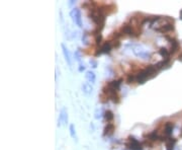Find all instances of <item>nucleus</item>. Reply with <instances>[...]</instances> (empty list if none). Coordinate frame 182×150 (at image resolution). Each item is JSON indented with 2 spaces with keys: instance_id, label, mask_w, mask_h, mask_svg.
Listing matches in <instances>:
<instances>
[{
  "instance_id": "f257e3e1",
  "label": "nucleus",
  "mask_w": 182,
  "mask_h": 150,
  "mask_svg": "<svg viewBox=\"0 0 182 150\" xmlns=\"http://www.w3.org/2000/svg\"><path fill=\"white\" fill-rule=\"evenodd\" d=\"M158 68L156 65H149L145 69H143L139 72L138 74H136V82H138L139 84H144L148 79L153 78L154 76H156L158 73Z\"/></svg>"
},
{
  "instance_id": "9d476101",
  "label": "nucleus",
  "mask_w": 182,
  "mask_h": 150,
  "mask_svg": "<svg viewBox=\"0 0 182 150\" xmlns=\"http://www.w3.org/2000/svg\"><path fill=\"white\" fill-rule=\"evenodd\" d=\"M157 32H162V34H166V32H173L174 31V22H168V23H165L164 26H160L159 29H156Z\"/></svg>"
},
{
  "instance_id": "cd10ccee",
  "label": "nucleus",
  "mask_w": 182,
  "mask_h": 150,
  "mask_svg": "<svg viewBox=\"0 0 182 150\" xmlns=\"http://www.w3.org/2000/svg\"><path fill=\"white\" fill-rule=\"evenodd\" d=\"M178 60H179V61H182V54H181V55H179Z\"/></svg>"
},
{
  "instance_id": "f8f14e48",
  "label": "nucleus",
  "mask_w": 182,
  "mask_h": 150,
  "mask_svg": "<svg viewBox=\"0 0 182 150\" xmlns=\"http://www.w3.org/2000/svg\"><path fill=\"white\" fill-rule=\"evenodd\" d=\"M61 47H62V51H63V55H64V58H65L66 62L68 63L69 66L72 65V61H71V55H70V52L68 50V48L66 47L65 44H61Z\"/></svg>"
},
{
  "instance_id": "4be33fe9",
  "label": "nucleus",
  "mask_w": 182,
  "mask_h": 150,
  "mask_svg": "<svg viewBox=\"0 0 182 150\" xmlns=\"http://www.w3.org/2000/svg\"><path fill=\"white\" fill-rule=\"evenodd\" d=\"M74 57H75V60H76V61H77L78 63H81V62H82V60H81V54H80V51H79V50L75 51Z\"/></svg>"
},
{
  "instance_id": "f03ea898",
  "label": "nucleus",
  "mask_w": 182,
  "mask_h": 150,
  "mask_svg": "<svg viewBox=\"0 0 182 150\" xmlns=\"http://www.w3.org/2000/svg\"><path fill=\"white\" fill-rule=\"evenodd\" d=\"M133 53L135 54L136 57L141 59H144V60H149L151 58V54L146 51L144 48L140 45H133Z\"/></svg>"
},
{
  "instance_id": "2eb2a0df",
  "label": "nucleus",
  "mask_w": 182,
  "mask_h": 150,
  "mask_svg": "<svg viewBox=\"0 0 182 150\" xmlns=\"http://www.w3.org/2000/svg\"><path fill=\"white\" fill-rule=\"evenodd\" d=\"M176 140L175 138H168L166 140V150H173L174 149V146L176 144Z\"/></svg>"
},
{
  "instance_id": "c85d7f7f",
  "label": "nucleus",
  "mask_w": 182,
  "mask_h": 150,
  "mask_svg": "<svg viewBox=\"0 0 182 150\" xmlns=\"http://www.w3.org/2000/svg\"><path fill=\"white\" fill-rule=\"evenodd\" d=\"M180 19L182 20V9L180 10Z\"/></svg>"
},
{
  "instance_id": "dca6fc26",
  "label": "nucleus",
  "mask_w": 182,
  "mask_h": 150,
  "mask_svg": "<svg viewBox=\"0 0 182 150\" xmlns=\"http://www.w3.org/2000/svg\"><path fill=\"white\" fill-rule=\"evenodd\" d=\"M82 90H83V92L85 94H90L91 92H92V90H93V87H92V85H91L90 83L84 82L83 84H82Z\"/></svg>"
},
{
  "instance_id": "7ed1b4c3",
  "label": "nucleus",
  "mask_w": 182,
  "mask_h": 150,
  "mask_svg": "<svg viewBox=\"0 0 182 150\" xmlns=\"http://www.w3.org/2000/svg\"><path fill=\"white\" fill-rule=\"evenodd\" d=\"M126 147L129 150H142L143 144L133 136H129L127 142H126Z\"/></svg>"
},
{
  "instance_id": "a211bd4d",
  "label": "nucleus",
  "mask_w": 182,
  "mask_h": 150,
  "mask_svg": "<svg viewBox=\"0 0 182 150\" xmlns=\"http://www.w3.org/2000/svg\"><path fill=\"white\" fill-rule=\"evenodd\" d=\"M104 119H105V121L108 122V123L112 122V121H113V119H114L113 113H112L111 111H109V110L105 111V113H104Z\"/></svg>"
},
{
  "instance_id": "6ab92c4d",
  "label": "nucleus",
  "mask_w": 182,
  "mask_h": 150,
  "mask_svg": "<svg viewBox=\"0 0 182 150\" xmlns=\"http://www.w3.org/2000/svg\"><path fill=\"white\" fill-rule=\"evenodd\" d=\"M69 131H70V135H71V137L74 139V141H76L77 142V135H76V130H75V126L73 125V124H71L70 125V127H69Z\"/></svg>"
},
{
  "instance_id": "aec40b11",
  "label": "nucleus",
  "mask_w": 182,
  "mask_h": 150,
  "mask_svg": "<svg viewBox=\"0 0 182 150\" xmlns=\"http://www.w3.org/2000/svg\"><path fill=\"white\" fill-rule=\"evenodd\" d=\"M104 113L105 112H103L102 109H97L95 112H94V118H95L96 120L101 119L102 117H104Z\"/></svg>"
},
{
  "instance_id": "6e6552de",
  "label": "nucleus",
  "mask_w": 182,
  "mask_h": 150,
  "mask_svg": "<svg viewBox=\"0 0 182 150\" xmlns=\"http://www.w3.org/2000/svg\"><path fill=\"white\" fill-rule=\"evenodd\" d=\"M111 49H112L111 42H105V43L100 47V49L95 53V55L97 56V55H100V54H108L110 53Z\"/></svg>"
},
{
  "instance_id": "9b49d317",
  "label": "nucleus",
  "mask_w": 182,
  "mask_h": 150,
  "mask_svg": "<svg viewBox=\"0 0 182 150\" xmlns=\"http://www.w3.org/2000/svg\"><path fill=\"white\" fill-rule=\"evenodd\" d=\"M121 81L123 79H118V80H111V81H108L106 83V87L110 88V89H113V90H116L118 91L120 90V84H121Z\"/></svg>"
},
{
  "instance_id": "a878e982",
  "label": "nucleus",
  "mask_w": 182,
  "mask_h": 150,
  "mask_svg": "<svg viewBox=\"0 0 182 150\" xmlns=\"http://www.w3.org/2000/svg\"><path fill=\"white\" fill-rule=\"evenodd\" d=\"M85 70V65L83 64V63H79V68H78V71L79 72H83Z\"/></svg>"
},
{
  "instance_id": "5701e85b",
  "label": "nucleus",
  "mask_w": 182,
  "mask_h": 150,
  "mask_svg": "<svg viewBox=\"0 0 182 150\" xmlns=\"http://www.w3.org/2000/svg\"><path fill=\"white\" fill-rule=\"evenodd\" d=\"M89 64H90V66H91V67H92V68H96V67H97V65H98V63H97L96 60H94V59H90Z\"/></svg>"
},
{
  "instance_id": "bb28decb",
  "label": "nucleus",
  "mask_w": 182,
  "mask_h": 150,
  "mask_svg": "<svg viewBox=\"0 0 182 150\" xmlns=\"http://www.w3.org/2000/svg\"><path fill=\"white\" fill-rule=\"evenodd\" d=\"M75 2H76V1H74V0H71V1L69 2V5H70V6H72V5L75 3Z\"/></svg>"
},
{
  "instance_id": "ddd939ff",
  "label": "nucleus",
  "mask_w": 182,
  "mask_h": 150,
  "mask_svg": "<svg viewBox=\"0 0 182 150\" xmlns=\"http://www.w3.org/2000/svg\"><path fill=\"white\" fill-rule=\"evenodd\" d=\"M115 127L112 123H107V125L105 126L104 130H103V136H111L114 133Z\"/></svg>"
},
{
  "instance_id": "c756f323",
  "label": "nucleus",
  "mask_w": 182,
  "mask_h": 150,
  "mask_svg": "<svg viewBox=\"0 0 182 150\" xmlns=\"http://www.w3.org/2000/svg\"><path fill=\"white\" fill-rule=\"evenodd\" d=\"M181 131H182V130H181ZM181 136H182V133H181Z\"/></svg>"
},
{
  "instance_id": "1a4fd4ad",
  "label": "nucleus",
  "mask_w": 182,
  "mask_h": 150,
  "mask_svg": "<svg viewBox=\"0 0 182 150\" xmlns=\"http://www.w3.org/2000/svg\"><path fill=\"white\" fill-rule=\"evenodd\" d=\"M173 130H174V124L171 122H167L164 125V134H165V137L168 139V138H171L172 134H173Z\"/></svg>"
},
{
  "instance_id": "39448f33",
  "label": "nucleus",
  "mask_w": 182,
  "mask_h": 150,
  "mask_svg": "<svg viewBox=\"0 0 182 150\" xmlns=\"http://www.w3.org/2000/svg\"><path fill=\"white\" fill-rule=\"evenodd\" d=\"M70 17L73 20V22L75 23L76 26H79V28H82V17H81V11L79 8H73V9L70 11Z\"/></svg>"
},
{
  "instance_id": "4468645a",
  "label": "nucleus",
  "mask_w": 182,
  "mask_h": 150,
  "mask_svg": "<svg viewBox=\"0 0 182 150\" xmlns=\"http://www.w3.org/2000/svg\"><path fill=\"white\" fill-rule=\"evenodd\" d=\"M85 78H86L87 82L90 83V84H94L95 83V80H96V76H95V73L93 71H87L86 74H85Z\"/></svg>"
},
{
  "instance_id": "f3484780",
  "label": "nucleus",
  "mask_w": 182,
  "mask_h": 150,
  "mask_svg": "<svg viewBox=\"0 0 182 150\" xmlns=\"http://www.w3.org/2000/svg\"><path fill=\"white\" fill-rule=\"evenodd\" d=\"M158 53H159L164 59L170 58V51L167 50L165 47H161L160 49H159V51H158Z\"/></svg>"
},
{
  "instance_id": "412c9836",
  "label": "nucleus",
  "mask_w": 182,
  "mask_h": 150,
  "mask_svg": "<svg viewBox=\"0 0 182 150\" xmlns=\"http://www.w3.org/2000/svg\"><path fill=\"white\" fill-rule=\"evenodd\" d=\"M135 81H136V75H133V74H129V75H127L126 83L130 84V83H133V82H135Z\"/></svg>"
},
{
  "instance_id": "423d86ee",
  "label": "nucleus",
  "mask_w": 182,
  "mask_h": 150,
  "mask_svg": "<svg viewBox=\"0 0 182 150\" xmlns=\"http://www.w3.org/2000/svg\"><path fill=\"white\" fill-rule=\"evenodd\" d=\"M68 124V111L65 107H63L60 111L59 119H58V127L61 125H67Z\"/></svg>"
},
{
  "instance_id": "0eeeda50",
  "label": "nucleus",
  "mask_w": 182,
  "mask_h": 150,
  "mask_svg": "<svg viewBox=\"0 0 182 150\" xmlns=\"http://www.w3.org/2000/svg\"><path fill=\"white\" fill-rule=\"evenodd\" d=\"M165 38L170 42V44H171V47H170V54H175L179 49H180V43H179L176 39L169 37V36H165Z\"/></svg>"
},
{
  "instance_id": "20e7f679",
  "label": "nucleus",
  "mask_w": 182,
  "mask_h": 150,
  "mask_svg": "<svg viewBox=\"0 0 182 150\" xmlns=\"http://www.w3.org/2000/svg\"><path fill=\"white\" fill-rule=\"evenodd\" d=\"M102 94H104L106 97H108V100L112 101L114 104L120 103V95H118L116 90H113V89H110L104 86V87L102 88Z\"/></svg>"
},
{
  "instance_id": "393cba45",
  "label": "nucleus",
  "mask_w": 182,
  "mask_h": 150,
  "mask_svg": "<svg viewBox=\"0 0 182 150\" xmlns=\"http://www.w3.org/2000/svg\"><path fill=\"white\" fill-rule=\"evenodd\" d=\"M82 42L85 44V45H87L88 44V40H87V32H85L84 34H83V36H82Z\"/></svg>"
},
{
  "instance_id": "b1692460",
  "label": "nucleus",
  "mask_w": 182,
  "mask_h": 150,
  "mask_svg": "<svg viewBox=\"0 0 182 150\" xmlns=\"http://www.w3.org/2000/svg\"><path fill=\"white\" fill-rule=\"evenodd\" d=\"M101 39H102L101 34H98V35L95 36V43H96V45H99L100 44V42H101Z\"/></svg>"
}]
</instances>
